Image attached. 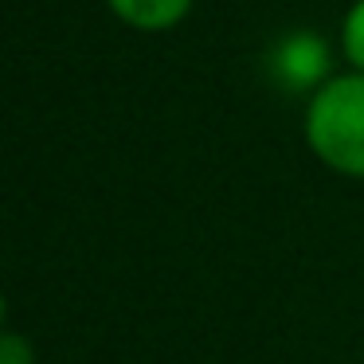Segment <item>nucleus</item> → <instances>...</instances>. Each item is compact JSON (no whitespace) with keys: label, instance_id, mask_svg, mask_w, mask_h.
<instances>
[{"label":"nucleus","instance_id":"f257e3e1","mask_svg":"<svg viewBox=\"0 0 364 364\" xmlns=\"http://www.w3.org/2000/svg\"><path fill=\"white\" fill-rule=\"evenodd\" d=\"M301 137L325 168L364 181V75H329L309 95Z\"/></svg>","mask_w":364,"mask_h":364},{"label":"nucleus","instance_id":"f03ea898","mask_svg":"<svg viewBox=\"0 0 364 364\" xmlns=\"http://www.w3.org/2000/svg\"><path fill=\"white\" fill-rule=\"evenodd\" d=\"M196 0H106V9L114 12V20H122L134 32H173L188 20Z\"/></svg>","mask_w":364,"mask_h":364},{"label":"nucleus","instance_id":"7ed1b4c3","mask_svg":"<svg viewBox=\"0 0 364 364\" xmlns=\"http://www.w3.org/2000/svg\"><path fill=\"white\" fill-rule=\"evenodd\" d=\"M282 75L294 82V87H306L314 82V90L329 79L325 71V43L314 40V36H294V40L282 43ZM309 90V95H314Z\"/></svg>","mask_w":364,"mask_h":364},{"label":"nucleus","instance_id":"20e7f679","mask_svg":"<svg viewBox=\"0 0 364 364\" xmlns=\"http://www.w3.org/2000/svg\"><path fill=\"white\" fill-rule=\"evenodd\" d=\"M341 51H345L348 71L364 75V0H353L341 20Z\"/></svg>","mask_w":364,"mask_h":364},{"label":"nucleus","instance_id":"39448f33","mask_svg":"<svg viewBox=\"0 0 364 364\" xmlns=\"http://www.w3.org/2000/svg\"><path fill=\"white\" fill-rule=\"evenodd\" d=\"M0 364H36V345L16 329L0 333Z\"/></svg>","mask_w":364,"mask_h":364}]
</instances>
